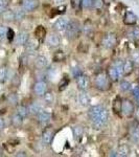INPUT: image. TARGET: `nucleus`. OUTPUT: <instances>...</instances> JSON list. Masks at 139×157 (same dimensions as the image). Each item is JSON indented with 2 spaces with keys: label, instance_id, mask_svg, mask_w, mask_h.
Returning <instances> with one entry per match:
<instances>
[{
  "label": "nucleus",
  "instance_id": "obj_25",
  "mask_svg": "<svg viewBox=\"0 0 139 157\" xmlns=\"http://www.w3.org/2000/svg\"><path fill=\"white\" fill-rule=\"evenodd\" d=\"M1 15L6 21H14L15 20V12L11 11V10H6Z\"/></svg>",
  "mask_w": 139,
  "mask_h": 157
},
{
  "label": "nucleus",
  "instance_id": "obj_5",
  "mask_svg": "<svg viewBox=\"0 0 139 157\" xmlns=\"http://www.w3.org/2000/svg\"><path fill=\"white\" fill-rule=\"evenodd\" d=\"M20 6L24 12H34L39 7L40 0H21Z\"/></svg>",
  "mask_w": 139,
  "mask_h": 157
},
{
  "label": "nucleus",
  "instance_id": "obj_20",
  "mask_svg": "<svg viewBox=\"0 0 139 157\" xmlns=\"http://www.w3.org/2000/svg\"><path fill=\"white\" fill-rule=\"evenodd\" d=\"M72 132H73V136H74V139L77 143H80L82 140L83 135H84V128H83V126H75V127H73Z\"/></svg>",
  "mask_w": 139,
  "mask_h": 157
},
{
  "label": "nucleus",
  "instance_id": "obj_4",
  "mask_svg": "<svg viewBox=\"0 0 139 157\" xmlns=\"http://www.w3.org/2000/svg\"><path fill=\"white\" fill-rule=\"evenodd\" d=\"M120 111L122 112V114L127 117H130L134 114L135 112V108H134V104L131 102L130 100H123L121 101V107Z\"/></svg>",
  "mask_w": 139,
  "mask_h": 157
},
{
  "label": "nucleus",
  "instance_id": "obj_35",
  "mask_svg": "<svg viewBox=\"0 0 139 157\" xmlns=\"http://www.w3.org/2000/svg\"><path fill=\"white\" fill-rule=\"evenodd\" d=\"M23 17H24L23 10H17V11H15V20H22Z\"/></svg>",
  "mask_w": 139,
  "mask_h": 157
},
{
  "label": "nucleus",
  "instance_id": "obj_24",
  "mask_svg": "<svg viewBox=\"0 0 139 157\" xmlns=\"http://www.w3.org/2000/svg\"><path fill=\"white\" fill-rule=\"evenodd\" d=\"M16 112L18 113V114L21 116L23 120H24V118H26L27 116H28V114H29L28 108H27L26 106H24V105H19L18 107H17Z\"/></svg>",
  "mask_w": 139,
  "mask_h": 157
},
{
  "label": "nucleus",
  "instance_id": "obj_7",
  "mask_svg": "<svg viewBox=\"0 0 139 157\" xmlns=\"http://www.w3.org/2000/svg\"><path fill=\"white\" fill-rule=\"evenodd\" d=\"M75 82H77V88L81 91H86L89 87V80L85 75H82V73L75 75Z\"/></svg>",
  "mask_w": 139,
  "mask_h": 157
},
{
  "label": "nucleus",
  "instance_id": "obj_29",
  "mask_svg": "<svg viewBox=\"0 0 139 157\" xmlns=\"http://www.w3.org/2000/svg\"><path fill=\"white\" fill-rule=\"evenodd\" d=\"M129 37L132 38L133 40L139 39V27H134V29L129 33Z\"/></svg>",
  "mask_w": 139,
  "mask_h": 157
},
{
  "label": "nucleus",
  "instance_id": "obj_41",
  "mask_svg": "<svg viewBox=\"0 0 139 157\" xmlns=\"http://www.w3.org/2000/svg\"><path fill=\"white\" fill-rule=\"evenodd\" d=\"M14 36H15L14 32H13L12 29H7V34H6V37L9 38V41H12V40L14 39Z\"/></svg>",
  "mask_w": 139,
  "mask_h": 157
},
{
  "label": "nucleus",
  "instance_id": "obj_26",
  "mask_svg": "<svg viewBox=\"0 0 139 157\" xmlns=\"http://www.w3.org/2000/svg\"><path fill=\"white\" fill-rule=\"evenodd\" d=\"M129 153H130V149H129V147L126 146V145H122V146H120L119 148H118L116 156H122V157H125V156H128Z\"/></svg>",
  "mask_w": 139,
  "mask_h": 157
},
{
  "label": "nucleus",
  "instance_id": "obj_17",
  "mask_svg": "<svg viewBox=\"0 0 139 157\" xmlns=\"http://www.w3.org/2000/svg\"><path fill=\"white\" fill-rule=\"evenodd\" d=\"M77 102H79V104L81 106H84V107H86V106H88L90 103L89 95H88L85 91H81V92L79 93V95H77Z\"/></svg>",
  "mask_w": 139,
  "mask_h": 157
},
{
  "label": "nucleus",
  "instance_id": "obj_2",
  "mask_svg": "<svg viewBox=\"0 0 139 157\" xmlns=\"http://www.w3.org/2000/svg\"><path fill=\"white\" fill-rule=\"evenodd\" d=\"M111 83H110V78L108 75V73L106 72H100L95 77V87L98 90L106 91L110 88Z\"/></svg>",
  "mask_w": 139,
  "mask_h": 157
},
{
  "label": "nucleus",
  "instance_id": "obj_34",
  "mask_svg": "<svg viewBox=\"0 0 139 157\" xmlns=\"http://www.w3.org/2000/svg\"><path fill=\"white\" fill-rule=\"evenodd\" d=\"M9 6V0H0V15L2 14Z\"/></svg>",
  "mask_w": 139,
  "mask_h": 157
},
{
  "label": "nucleus",
  "instance_id": "obj_31",
  "mask_svg": "<svg viewBox=\"0 0 139 157\" xmlns=\"http://www.w3.org/2000/svg\"><path fill=\"white\" fill-rule=\"evenodd\" d=\"M36 36L37 38H39V39H41L44 36H46V32H45L44 27L43 26H38L37 29H36Z\"/></svg>",
  "mask_w": 139,
  "mask_h": 157
},
{
  "label": "nucleus",
  "instance_id": "obj_23",
  "mask_svg": "<svg viewBox=\"0 0 139 157\" xmlns=\"http://www.w3.org/2000/svg\"><path fill=\"white\" fill-rule=\"evenodd\" d=\"M11 121H12V125L14 126V127H20V126L22 125V123H23V118H22L17 112H15L14 114L12 115Z\"/></svg>",
  "mask_w": 139,
  "mask_h": 157
},
{
  "label": "nucleus",
  "instance_id": "obj_22",
  "mask_svg": "<svg viewBox=\"0 0 139 157\" xmlns=\"http://www.w3.org/2000/svg\"><path fill=\"white\" fill-rule=\"evenodd\" d=\"M27 108H28V112L30 113V114H32V115L38 114V113L42 110V106L40 105L39 103H37V102L32 103Z\"/></svg>",
  "mask_w": 139,
  "mask_h": 157
},
{
  "label": "nucleus",
  "instance_id": "obj_14",
  "mask_svg": "<svg viewBox=\"0 0 139 157\" xmlns=\"http://www.w3.org/2000/svg\"><path fill=\"white\" fill-rule=\"evenodd\" d=\"M54 133L51 129H46L42 134L43 143H44L45 145H50V144L52 143V140H54Z\"/></svg>",
  "mask_w": 139,
  "mask_h": 157
},
{
  "label": "nucleus",
  "instance_id": "obj_46",
  "mask_svg": "<svg viewBox=\"0 0 139 157\" xmlns=\"http://www.w3.org/2000/svg\"><path fill=\"white\" fill-rule=\"evenodd\" d=\"M54 3H57V4H62L65 0H54Z\"/></svg>",
  "mask_w": 139,
  "mask_h": 157
},
{
  "label": "nucleus",
  "instance_id": "obj_15",
  "mask_svg": "<svg viewBox=\"0 0 139 157\" xmlns=\"http://www.w3.org/2000/svg\"><path fill=\"white\" fill-rule=\"evenodd\" d=\"M123 22L127 25H134L137 22V17L134 14L133 12L128 11L125 15V18H123Z\"/></svg>",
  "mask_w": 139,
  "mask_h": 157
},
{
  "label": "nucleus",
  "instance_id": "obj_32",
  "mask_svg": "<svg viewBox=\"0 0 139 157\" xmlns=\"http://www.w3.org/2000/svg\"><path fill=\"white\" fill-rule=\"evenodd\" d=\"M131 89V83L128 81H121L120 83V90L121 91H128Z\"/></svg>",
  "mask_w": 139,
  "mask_h": 157
},
{
  "label": "nucleus",
  "instance_id": "obj_12",
  "mask_svg": "<svg viewBox=\"0 0 139 157\" xmlns=\"http://www.w3.org/2000/svg\"><path fill=\"white\" fill-rule=\"evenodd\" d=\"M130 138L134 143H139V123L133 124L130 129Z\"/></svg>",
  "mask_w": 139,
  "mask_h": 157
},
{
  "label": "nucleus",
  "instance_id": "obj_43",
  "mask_svg": "<svg viewBox=\"0 0 139 157\" xmlns=\"http://www.w3.org/2000/svg\"><path fill=\"white\" fill-rule=\"evenodd\" d=\"M4 129V120L2 116H0V131H2Z\"/></svg>",
  "mask_w": 139,
  "mask_h": 157
},
{
  "label": "nucleus",
  "instance_id": "obj_38",
  "mask_svg": "<svg viewBox=\"0 0 139 157\" xmlns=\"http://www.w3.org/2000/svg\"><path fill=\"white\" fill-rule=\"evenodd\" d=\"M65 58L64 54H63L62 52H58L57 54L54 55V61H57V62H61V61H63Z\"/></svg>",
  "mask_w": 139,
  "mask_h": 157
},
{
  "label": "nucleus",
  "instance_id": "obj_36",
  "mask_svg": "<svg viewBox=\"0 0 139 157\" xmlns=\"http://www.w3.org/2000/svg\"><path fill=\"white\" fill-rule=\"evenodd\" d=\"M81 6H82V0H71V6L75 11H79Z\"/></svg>",
  "mask_w": 139,
  "mask_h": 157
},
{
  "label": "nucleus",
  "instance_id": "obj_9",
  "mask_svg": "<svg viewBox=\"0 0 139 157\" xmlns=\"http://www.w3.org/2000/svg\"><path fill=\"white\" fill-rule=\"evenodd\" d=\"M29 40V34L27 32H20L15 38V44L17 46H24Z\"/></svg>",
  "mask_w": 139,
  "mask_h": 157
},
{
  "label": "nucleus",
  "instance_id": "obj_40",
  "mask_svg": "<svg viewBox=\"0 0 139 157\" xmlns=\"http://www.w3.org/2000/svg\"><path fill=\"white\" fill-rule=\"evenodd\" d=\"M133 95H134V98H135V100L139 103V87L138 86L133 89Z\"/></svg>",
  "mask_w": 139,
  "mask_h": 157
},
{
  "label": "nucleus",
  "instance_id": "obj_42",
  "mask_svg": "<svg viewBox=\"0 0 139 157\" xmlns=\"http://www.w3.org/2000/svg\"><path fill=\"white\" fill-rule=\"evenodd\" d=\"M93 4H94V6L96 7V9H100V7L103 6V0H95Z\"/></svg>",
  "mask_w": 139,
  "mask_h": 157
},
{
  "label": "nucleus",
  "instance_id": "obj_3",
  "mask_svg": "<svg viewBox=\"0 0 139 157\" xmlns=\"http://www.w3.org/2000/svg\"><path fill=\"white\" fill-rule=\"evenodd\" d=\"M80 33H81V26H80V24L75 21L69 22L68 26L66 27V29H65L66 37L70 40H73L79 37Z\"/></svg>",
  "mask_w": 139,
  "mask_h": 157
},
{
  "label": "nucleus",
  "instance_id": "obj_44",
  "mask_svg": "<svg viewBox=\"0 0 139 157\" xmlns=\"http://www.w3.org/2000/svg\"><path fill=\"white\" fill-rule=\"evenodd\" d=\"M16 156H26V153L25 152H18L16 154Z\"/></svg>",
  "mask_w": 139,
  "mask_h": 157
},
{
  "label": "nucleus",
  "instance_id": "obj_1",
  "mask_svg": "<svg viewBox=\"0 0 139 157\" xmlns=\"http://www.w3.org/2000/svg\"><path fill=\"white\" fill-rule=\"evenodd\" d=\"M88 115H89V118L95 130H100V129L105 128L108 123V120H109L108 110L102 105L91 107L89 109Z\"/></svg>",
  "mask_w": 139,
  "mask_h": 157
},
{
  "label": "nucleus",
  "instance_id": "obj_33",
  "mask_svg": "<svg viewBox=\"0 0 139 157\" xmlns=\"http://www.w3.org/2000/svg\"><path fill=\"white\" fill-rule=\"evenodd\" d=\"M6 34H7V29L4 25L0 24V41L3 40L4 38H6Z\"/></svg>",
  "mask_w": 139,
  "mask_h": 157
},
{
  "label": "nucleus",
  "instance_id": "obj_19",
  "mask_svg": "<svg viewBox=\"0 0 139 157\" xmlns=\"http://www.w3.org/2000/svg\"><path fill=\"white\" fill-rule=\"evenodd\" d=\"M37 120L39 123H41V124H46L47 121L50 120V113L48 112V111L43 110L42 109V110L37 114Z\"/></svg>",
  "mask_w": 139,
  "mask_h": 157
},
{
  "label": "nucleus",
  "instance_id": "obj_18",
  "mask_svg": "<svg viewBox=\"0 0 139 157\" xmlns=\"http://www.w3.org/2000/svg\"><path fill=\"white\" fill-rule=\"evenodd\" d=\"M47 58L45 56H38L35 61V66L37 69H43L47 66Z\"/></svg>",
  "mask_w": 139,
  "mask_h": 157
},
{
  "label": "nucleus",
  "instance_id": "obj_37",
  "mask_svg": "<svg viewBox=\"0 0 139 157\" xmlns=\"http://www.w3.org/2000/svg\"><path fill=\"white\" fill-rule=\"evenodd\" d=\"M93 3H94V0H82V6H84L85 9H90V7H92Z\"/></svg>",
  "mask_w": 139,
  "mask_h": 157
},
{
  "label": "nucleus",
  "instance_id": "obj_16",
  "mask_svg": "<svg viewBox=\"0 0 139 157\" xmlns=\"http://www.w3.org/2000/svg\"><path fill=\"white\" fill-rule=\"evenodd\" d=\"M134 69V62L132 59H128L126 61H123V75H131Z\"/></svg>",
  "mask_w": 139,
  "mask_h": 157
},
{
  "label": "nucleus",
  "instance_id": "obj_45",
  "mask_svg": "<svg viewBox=\"0 0 139 157\" xmlns=\"http://www.w3.org/2000/svg\"><path fill=\"white\" fill-rule=\"evenodd\" d=\"M134 113H135V115H136V118H137V120L139 121V107L137 108V110H136Z\"/></svg>",
  "mask_w": 139,
  "mask_h": 157
},
{
  "label": "nucleus",
  "instance_id": "obj_6",
  "mask_svg": "<svg viewBox=\"0 0 139 157\" xmlns=\"http://www.w3.org/2000/svg\"><path fill=\"white\" fill-rule=\"evenodd\" d=\"M116 43H117V38H116V35L113 34V33H108L103 38L102 44L105 48H113L116 45Z\"/></svg>",
  "mask_w": 139,
  "mask_h": 157
},
{
  "label": "nucleus",
  "instance_id": "obj_10",
  "mask_svg": "<svg viewBox=\"0 0 139 157\" xmlns=\"http://www.w3.org/2000/svg\"><path fill=\"white\" fill-rule=\"evenodd\" d=\"M69 24V20L67 18H60L55 21V23L54 24V29L57 32H65L66 27Z\"/></svg>",
  "mask_w": 139,
  "mask_h": 157
},
{
  "label": "nucleus",
  "instance_id": "obj_27",
  "mask_svg": "<svg viewBox=\"0 0 139 157\" xmlns=\"http://www.w3.org/2000/svg\"><path fill=\"white\" fill-rule=\"evenodd\" d=\"M7 78V67L6 65L0 66V83H6Z\"/></svg>",
  "mask_w": 139,
  "mask_h": 157
},
{
  "label": "nucleus",
  "instance_id": "obj_11",
  "mask_svg": "<svg viewBox=\"0 0 139 157\" xmlns=\"http://www.w3.org/2000/svg\"><path fill=\"white\" fill-rule=\"evenodd\" d=\"M108 75H109L110 80L116 82V81L119 80V78L121 77V73L119 72V70L117 69V67L113 64V65H111L109 67V69H108Z\"/></svg>",
  "mask_w": 139,
  "mask_h": 157
},
{
  "label": "nucleus",
  "instance_id": "obj_8",
  "mask_svg": "<svg viewBox=\"0 0 139 157\" xmlns=\"http://www.w3.org/2000/svg\"><path fill=\"white\" fill-rule=\"evenodd\" d=\"M47 91V83L45 81H38L34 85V93L38 97H43Z\"/></svg>",
  "mask_w": 139,
  "mask_h": 157
},
{
  "label": "nucleus",
  "instance_id": "obj_47",
  "mask_svg": "<svg viewBox=\"0 0 139 157\" xmlns=\"http://www.w3.org/2000/svg\"><path fill=\"white\" fill-rule=\"evenodd\" d=\"M2 153H3V152H2L1 148H0V156H2Z\"/></svg>",
  "mask_w": 139,
  "mask_h": 157
},
{
  "label": "nucleus",
  "instance_id": "obj_30",
  "mask_svg": "<svg viewBox=\"0 0 139 157\" xmlns=\"http://www.w3.org/2000/svg\"><path fill=\"white\" fill-rule=\"evenodd\" d=\"M7 102L11 104V105H17V103H18V97H17L16 93H11V94H9V97H7Z\"/></svg>",
  "mask_w": 139,
  "mask_h": 157
},
{
  "label": "nucleus",
  "instance_id": "obj_13",
  "mask_svg": "<svg viewBox=\"0 0 139 157\" xmlns=\"http://www.w3.org/2000/svg\"><path fill=\"white\" fill-rule=\"evenodd\" d=\"M60 37L58 36V34L55 33H51L47 36V43H48L49 46L51 47H58L60 45Z\"/></svg>",
  "mask_w": 139,
  "mask_h": 157
},
{
  "label": "nucleus",
  "instance_id": "obj_21",
  "mask_svg": "<svg viewBox=\"0 0 139 157\" xmlns=\"http://www.w3.org/2000/svg\"><path fill=\"white\" fill-rule=\"evenodd\" d=\"M24 46L26 52H35L39 47V42L37 40H28Z\"/></svg>",
  "mask_w": 139,
  "mask_h": 157
},
{
  "label": "nucleus",
  "instance_id": "obj_28",
  "mask_svg": "<svg viewBox=\"0 0 139 157\" xmlns=\"http://www.w3.org/2000/svg\"><path fill=\"white\" fill-rule=\"evenodd\" d=\"M43 100L44 102L47 104V105H50V104L54 103V97L52 94V92H49V91H46V92L43 94Z\"/></svg>",
  "mask_w": 139,
  "mask_h": 157
},
{
  "label": "nucleus",
  "instance_id": "obj_39",
  "mask_svg": "<svg viewBox=\"0 0 139 157\" xmlns=\"http://www.w3.org/2000/svg\"><path fill=\"white\" fill-rule=\"evenodd\" d=\"M132 61L136 64H139V50H136V52H133L132 54Z\"/></svg>",
  "mask_w": 139,
  "mask_h": 157
}]
</instances>
